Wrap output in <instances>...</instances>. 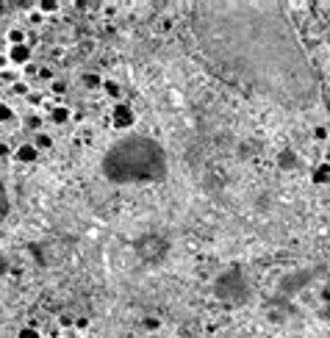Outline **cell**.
<instances>
[{
	"instance_id": "cell-16",
	"label": "cell",
	"mask_w": 330,
	"mask_h": 338,
	"mask_svg": "<svg viewBox=\"0 0 330 338\" xmlns=\"http://www.w3.org/2000/svg\"><path fill=\"white\" fill-rule=\"evenodd\" d=\"M20 338H39V330H36V327H23V330H20Z\"/></svg>"
},
{
	"instance_id": "cell-7",
	"label": "cell",
	"mask_w": 330,
	"mask_h": 338,
	"mask_svg": "<svg viewBox=\"0 0 330 338\" xmlns=\"http://www.w3.org/2000/svg\"><path fill=\"white\" fill-rule=\"evenodd\" d=\"M50 119H53L56 125H64V122H70V119H72V111L67 106H56L53 111H50Z\"/></svg>"
},
{
	"instance_id": "cell-12",
	"label": "cell",
	"mask_w": 330,
	"mask_h": 338,
	"mask_svg": "<svg viewBox=\"0 0 330 338\" xmlns=\"http://www.w3.org/2000/svg\"><path fill=\"white\" fill-rule=\"evenodd\" d=\"M9 45H12V48H14V45H25V31L23 28H12V31H9Z\"/></svg>"
},
{
	"instance_id": "cell-5",
	"label": "cell",
	"mask_w": 330,
	"mask_h": 338,
	"mask_svg": "<svg viewBox=\"0 0 330 338\" xmlns=\"http://www.w3.org/2000/svg\"><path fill=\"white\" fill-rule=\"evenodd\" d=\"M31 56H34V50H31L28 42H25V45H14V48H9V64L28 67L31 64Z\"/></svg>"
},
{
	"instance_id": "cell-10",
	"label": "cell",
	"mask_w": 330,
	"mask_h": 338,
	"mask_svg": "<svg viewBox=\"0 0 330 338\" xmlns=\"http://www.w3.org/2000/svg\"><path fill=\"white\" fill-rule=\"evenodd\" d=\"M9 208H12V202H9V191H6V186L0 183V222L9 216Z\"/></svg>"
},
{
	"instance_id": "cell-14",
	"label": "cell",
	"mask_w": 330,
	"mask_h": 338,
	"mask_svg": "<svg viewBox=\"0 0 330 338\" xmlns=\"http://www.w3.org/2000/svg\"><path fill=\"white\" fill-rule=\"evenodd\" d=\"M84 86H89V89H100L103 81L95 75V72H86V75H84Z\"/></svg>"
},
{
	"instance_id": "cell-20",
	"label": "cell",
	"mask_w": 330,
	"mask_h": 338,
	"mask_svg": "<svg viewBox=\"0 0 330 338\" xmlns=\"http://www.w3.org/2000/svg\"><path fill=\"white\" fill-rule=\"evenodd\" d=\"M12 92H14V95H25V92H28V86H25V83H14Z\"/></svg>"
},
{
	"instance_id": "cell-15",
	"label": "cell",
	"mask_w": 330,
	"mask_h": 338,
	"mask_svg": "<svg viewBox=\"0 0 330 338\" xmlns=\"http://www.w3.org/2000/svg\"><path fill=\"white\" fill-rule=\"evenodd\" d=\"M12 117H14L12 106H6V103H0V122H9Z\"/></svg>"
},
{
	"instance_id": "cell-18",
	"label": "cell",
	"mask_w": 330,
	"mask_h": 338,
	"mask_svg": "<svg viewBox=\"0 0 330 338\" xmlns=\"http://www.w3.org/2000/svg\"><path fill=\"white\" fill-rule=\"evenodd\" d=\"M50 89H53V95H64V92H67V83L53 81V86H50Z\"/></svg>"
},
{
	"instance_id": "cell-1",
	"label": "cell",
	"mask_w": 330,
	"mask_h": 338,
	"mask_svg": "<svg viewBox=\"0 0 330 338\" xmlns=\"http://www.w3.org/2000/svg\"><path fill=\"white\" fill-rule=\"evenodd\" d=\"M189 28L200 59L236 89L291 111H308L322 100V78L283 3H194Z\"/></svg>"
},
{
	"instance_id": "cell-24",
	"label": "cell",
	"mask_w": 330,
	"mask_h": 338,
	"mask_svg": "<svg viewBox=\"0 0 330 338\" xmlns=\"http://www.w3.org/2000/svg\"><path fill=\"white\" fill-rule=\"evenodd\" d=\"M6 64H9V56H0V70H3Z\"/></svg>"
},
{
	"instance_id": "cell-3",
	"label": "cell",
	"mask_w": 330,
	"mask_h": 338,
	"mask_svg": "<svg viewBox=\"0 0 330 338\" xmlns=\"http://www.w3.org/2000/svg\"><path fill=\"white\" fill-rule=\"evenodd\" d=\"M216 297L230 299V302H241L247 297V280L241 269H230V274L225 272L222 277L216 280Z\"/></svg>"
},
{
	"instance_id": "cell-8",
	"label": "cell",
	"mask_w": 330,
	"mask_h": 338,
	"mask_svg": "<svg viewBox=\"0 0 330 338\" xmlns=\"http://www.w3.org/2000/svg\"><path fill=\"white\" fill-rule=\"evenodd\" d=\"M34 147L36 150H50V147H53V136H50V133H45V131H39L34 136Z\"/></svg>"
},
{
	"instance_id": "cell-2",
	"label": "cell",
	"mask_w": 330,
	"mask_h": 338,
	"mask_svg": "<svg viewBox=\"0 0 330 338\" xmlns=\"http://www.w3.org/2000/svg\"><path fill=\"white\" fill-rule=\"evenodd\" d=\"M103 175L111 183H158L167 178L169 161L164 147L150 136H125L106 150Z\"/></svg>"
},
{
	"instance_id": "cell-4",
	"label": "cell",
	"mask_w": 330,
	"mask_h": 338,
	"mask_svg": "<svg viewBox=\"0 0 330 338\" xmlns=\"http://www.w3.org/2000/svg\"><path fill=\"white\" fill-rule=\"evenodd\" d=\"M133 122H136V111H133L131 106L117 103V106L111 108V125H114L117 131H128V128H133Z\"/></svg>"
},
{
	"instance_id": "cell-6",
	"label": "cell",
	"mask_w": 330,
	"mask_h": 338,
	"mask_svg": "<svg viewBox=\"0 0 330 338\" xmlns=\"http://www.w3.org/2000/svg\"><path fill=\"white\" fill-rule=\"evenodd\" d=\"M14 158H17L20 164H34V161L39 158V150H36L34 144H20V147L14 150Z\"/></svg>"
},
{
	"instance_id": "cell-21",
	"label": "cell",
	"mask_w": 330,
	"mask_h": 338,
	"mask_svg": "<svg viewBox=\"0 0 330 338\" xmlns=\"http://www.w3.org/2000/svg\"><path fill=\"white\" fill-rule=\"evenodd\" d=\"M313 136H316L319 142H322V139H327V128H322V125H319L316 131H313Z\"/></svg>"
},
{
	"instance_id": "cell-19",
	"label": "cell",
	"mask_w": 330,
	"mask_h": 338,
	"mask_svg": "<svg viewBox=\"0 0 330 338\" xmlns=\"http://www.w3.org/2000/svg\"><path fill=\"white\" fill-rule=\"evenodd\" d=\"M25 125H28V128H34V131L39 133V125H42V122H39V117H28V119H25Z\"/></svg>"
},
{
	"instance_id": "cell-9",
	"label": "cell",
	"mask_w": 330,
	"mask_h": 338,
	"mask_svg": "<svg viewBox=\"0 0 330 338\" xmlns=\"http://www.w3.org/2000/svg\"><path fill=\"white\" fill-rule=\"evenodd\" d=\"M100 89L106 92L108 97H114V100H120V97H122V86H120L117 81H103V86H100Z\"/></svg>"
},
{
	"instance_id": "cell-22",
	"label": "cell",
	"mask_w": 330,
	"mask_h": 338,
	"mask_svg": "<svg viewBox=\"0 0 330 338\" xmlns=\"http://www.w3.org/2000/svg\"><path fill=\"white\" fill-rule=\"evenodd\" d=\"M39 78H42V81H45V78H48V81H50V78H53V72H50L48 67H42V70H39Z\"/></svg>"
},
{
	"instance_id": "cell-25",
	"label": "cell",
	"mask_w": 330,
	"mask_h": 338,
	"mask_svg": "<svg viewBox=\"0 0 330 338\" xmlns=\"http://www.w3.org/2000/svg\"><path fill=\"white\" fill-rule=\"evenodd\" d=\"M59 338H61V335H59Z\"/></svg>"
},
{
	"instance_id": "cell-11",
	"label": "cell",
	"mask_w": 330,
	"mask_h": 338,
	"mask_svg": "<svg viewBox=\"0 0 330 338\" xmlns=\"http://www.w3.org/2000/svg\"><path fill=\"white\" fill-rule=\"evenodd\" d=\"M313 183H330V164H322L313 175Z\"/></svg>"
},
{
	"instance_id": "cell-17",
	"label": "cell",
	"mask_w": 330,
	"mask_h": 338,
	"mask_svg": "<svg viewBox=\"0 0 330 338\" xmlns=\"http://www.w3.org/2000/svg\"><path fill=\"white\" fill-rule=\"evenodd\" d=\"M158 327H161V321H158V319H153V316L144 319V330H158Z\"/></svg>"
},
{
	"instance_id": "cell-13",
	"label": "cell",
	"mask_w": 330,
	"mask_h": 338,
	"mask_svg": "<svg viewBox=\"0 0 330 338\" xmlns=\"http://www.w3.org/2000/svg\"><path fill=\"white\" fill-rule=\"evenodd\" d=\"M59 3H56V0H39V14H56L59 12Z\"/></svg>"
},
{
	"instance_id": "cell-23",
	"label": "cell",
	"mask_w": 330,
	"mask_h": 338,
	"mask_svg": "<svg viewBox=\"0 0 330 338\" xmlns=\"http://www.w3.org/2000/svg\"><path fill=\"white\" fill-rule=\"evenodd\" d=\"M0 158H9V147L3 142H0Z\"/></svg>"
}]
</instances>
